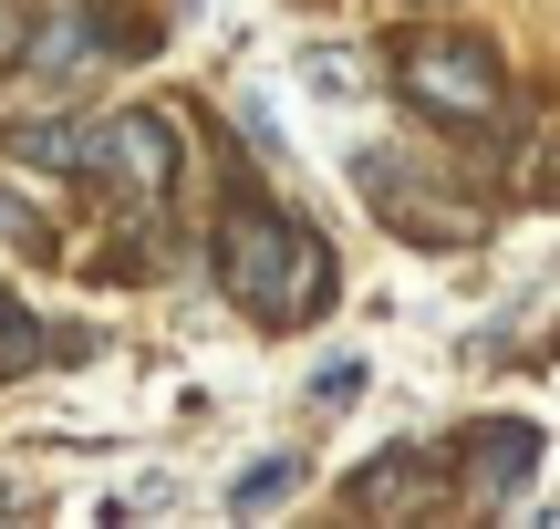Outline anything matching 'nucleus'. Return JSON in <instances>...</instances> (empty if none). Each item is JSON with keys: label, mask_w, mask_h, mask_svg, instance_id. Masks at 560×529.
<instances>
[{"label": "nucleus", "mask_w": 560, "mask_h": 529, "mask_svg": "<svg viewBox=\"0 0 560 529\" xmlns=\"http://www.w3.org/2000/svg\"><path fill=\"white\" fill-rule=\"evenodd\" d=\"M301 478H312V468H301V457H260V468H249V478H229V509H280V498H291Z\"/></svg>", "instance_id": "nucleus-11"}, {"label": "nucleus", "mask_w": 560, "mask_h": 529, "mask_svg": "<svg viewBox=\"0 0 560 529\" xmlns=\"http://www.w3.org/2000/svg\"><path fill=\"white\" fill-rule=\"evenodd\" d=\"M219 291L260 332H301V322H322V311L342 302V260H332L322 228L291 219V208L229 198V219H219Z\"/></svg>", "instance_id": "nucleus-1"}, {"label": "nucleus", "mask_w": 560, "mask_h": 529, "mask_svg": "<svg viewBox=\"0 0 560 529\" xmlns=\"http://www.w3.org/2000/svg\"><path fill=\"white\" fill-rule=\"evenodd\" d=\"M11 156H21V166H42V177H73V187H94V177H104V125L32 115V125H11Z\"/></svg>", "instance_id": "nucleus-5"}, {"label": "nucleus", "mask_w": 560, "mask_h": 529, "mask_svg": "<svg viewBox=\"0 0 560 529\" xmlns=\"http://www.w3.org/2000/svg\"><path fill=\"white\" fill-rule=\"evenodd\" d=\"M42 353H52V332H42L32 311H21L11 291H0V385H21V374H32Z\"/></svg>", "instance_id": "nucleus-9"}, {"label": "nucleus", "mask_w": 560, "mask_h": 529, "mask_svg": "<svg viewBox=\"0 0 560 529\" xmlns=\"http://www.w3.org/2000/svg\"><path fill=\"white\" fill-rule=\"evenodd\" d=\"M529 468H540V426H529V415L478 426V498H488V509H509V498L529 489Z\"/></svg>", "instance_id": "nucleus-7"}, {"label": "nucleus", "mask_w": 560, "mask_h": 529, "mask_svg": "<svg viewBox=\"0 0 560 529\" xmlns=\"http://www.w3.org/2000/svg\"><path fill=\"white\" fill-rule=\"evenodd\" d=\"M0 239H11V249H52V228L21 208V187H11V177H0Z\"/></svg>", "instance_id": "nucleus-12"}, {"label": "nucleus", "mask_w": 560, "mask_h": 529, "mask_svg": "<svg viewBox=\"0 0 560 529\" xmlns=\"http://www.w3.org/2000/svg\"><path fill=\"white\" fill-rule=\"evenodd\" d=\"M21 73L32 83H83L94 73V11H62V21H32V32H21Z\"/></svg>", "instance_id": "nucleus-6"}, {"label": "nucleus", "mask_w": 560, "mask_h": 529, "mask_svg": "<svg viewBox=\"0 0 560 529\" xmlns=\"http://www.w3.org/2000/svg\"><path fill=\"white\" fill-rule=\"evenodd\" d=\"M353 187L374 198V219L395 228V239H416V249H467L488 228V208L467 198V187H446L425 156H395V145H363V156H353Z\"/></svg>", "instance_id": "nucleus-3"}, {"label": "nucleus", "mask_w": 560, "mask_h": 529, "mask_svg": "<svg viewBox=\"0 0 560 529\" xmlns=\"http://www.w3.org/2000/svg\"><path fill=\"white\" fill-rule=\"evenodd\" d=\"M21 32H32V11H21V0H0V62H21Z\"/></svg>", "instance_id": "nucleus-14"}, {"label": "nucleus", "mask_w": 560, "mask_h": 529, "mask_svg": "<svg viewBox=\"0 0 560 529\" xmlns=\"http://www.w3.org/2000/svg\"><path fill=\"white\" fill-rule=\"evenodd\" d=\"M395 83L425 125H499L509 104V73L478 32H405L395 42Z\"/></svg>", "instance_id": "nucleus-2"}, {"label": "nucleus", "mask_w": 560, "mask_h": 529, "mask_svg": "<svg viewBox=\"0 0 560 529\" xmlns=\"http://www.w3.org/2000/svg\"><path fill=\"white\" fill-rule=\"evenodd\" d=\"M405 11H457V0H405Z\"/></svg>", "instance_id": "nucleus-15"}, {"label": "nucleus", "mask_w": 560, "mask_h": 529, "mask_svg": "<svg viewBox=\"0 0 560 529\" xmlns=\"http://www.w3.org/2000/svg\"><path fill=\"white\" fill-rule=\"evenodd\" d=\"M342 498H353L363 519H384V509H425V498H436V457H416V447H384V457H374V468H363Z\"/></svg>", "instance_id": "nucleus-8"}, {"label": "nucleus", "mask_w": 560, "mask_h": 529, "mask_svg": "<svg viewBox=\"0 0 560 529\" xmlns=\"http://www.w3.org/2000/svg\"><path fill=\"white\" fill-rule=\"evenodd\" d=\"M363 385H374V364H363V353H332V364H322L301 395H312V415H353V405H363Z\"/></svg>", "instance_id": "nucleus-10"}, {"label": "nucleus", "mask_w": 560, "mask_h": 529, "mask_svg": "<svg viewBox=\"0 0 560 529\" xmlns=\"http://www.w3.org/2000/svg\"><path fill=\"white\" fill-rule=\"evenodd\" d=\"M301 83H312V94H353L363 62H353V52H301Z\"/></svg>", "instance_id": "nucleus-13"}, {"label": "nucleus", "mask_w": 560, "mask_h": 529, "mask_svg": "<svg viewBox=\"0 0 560 529\" xmlns=\"http://www.w3.org/2000/svg\"><path fill=\"white\" fill-rule=\"evenodd\" d=\"M94 187H115V198H136V208H166V187H177V125L166 115H104V177Z\"/></svg>", "instance_id": "nucleus-4"}]
</instances>
